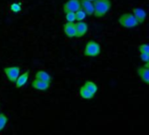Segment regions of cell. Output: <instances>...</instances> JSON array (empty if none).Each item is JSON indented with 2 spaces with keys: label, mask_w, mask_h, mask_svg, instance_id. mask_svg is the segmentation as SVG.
<instances>
[{
  "label": "cell",
  "mask_w": 149,
  "mask_h": 135,
  "mask_svg": "<svg viewBox=\"0 0 149 135\" xmlns=\"http://www.w3.org/2000/svg\"><path fill=\"white\" fill-rule=\"evenodd\" d=\"M93 15L97 18L105 17L112 8L111 0H96L93 2Z\"/></svg>",
  "instance_id": "obj_1"
},
{
  "label": "cell",
  "mask_w": 149,
  "mask_h": 135,
  "mask_svg": "<svg viewBox=\"0 0 149 135\" xmlns=\"http://www.w3.org/2000/svg\"><path fill=\"white\" fill-rule=\"evenodd\" d=\"M101 52V47L100 44L94 40H90L86 43L84 49V55L89 58H95Z\"/></svg>",
  "instance_id": "obj_2"
},
{
  "label": "cell",
  "mask_w": 149,
  "mask_h": 135,
  "mask_svg": "<svg viewBox=\"0 0 149 135\" xmlns=\"http://www.w3.org/2000/svg\"><path fill=\"white\" fill-rule=\"evenodd\" d=\"M119 24L125 28H134L139 24L138 21L132 13H124L119 17Z\"/></svg>",
  "instance_id": "obj_3"
},
{
  "label": "cell",
  "mask_w": 149,
  "mask_h": 135,
  "mask_svg": "<svg viewBox=\"0 0 149 135\" xmlns=\"http://www.w3.org/2000/svg\"><path fill=\"white\" fill-rule=\"evenodd\" d=\"M3 72L7 78V79L11 82L15 83L18 76L20 75V68L17 65L14 66H10V67H5L3 69Z\"/></svg>",
  "instance_id": "obj_4"
},
{
  "label": "cell",
  "mask_w": 149,
  "mask_h": 135,
  "mask_svg": "<svg viewBox=\"0 0 149 135\" xmlns=\"http://www.w3.org/2000/svg\"><path fill=\"white\" fill-rule=\"evenodd\" d=\"M80 9L79 0H68L63 5L64 13L66 12H76Z\"/></svg>",
  "instance_id": "obj_5"
},
{
  "label": "cell",
  "mask_w": 149,
  "mask_h": 135,
  "mask_svg": "<svg viewBox=\"0 0 149 135\" xmlns=\"http://www.w3.org/2000/svg\"><path fill=\"white\" fill-rule=\"evenodd\" d=\"M132 14L134 16V17L136 18V20L138 21L139 24H141L145 22L146 18H147V12L145 11L144 9L140 8V7H136L134 8L132 10Z\"/></svg>",
  "instance_id": "obj_6"
},
{
  "label": "cell",
  "mask_w": 149,
  "mask_h": 135,
  "mask_svg": "<svg viewBox=\"0 0 149 135\" xmlns=\"http://www.w3.org/2000/svg\"><path fill=\"white\" fill-rule=\"evenodd\" d=\"M63 31L65 35L69 38H76V27L75 23H69L66 22L63 26Z\"/></svg>",
  "instance_id": "obj_7"
},
{
  "label": "cell",
  "mask_w": 149,
  "mask_h": 135,
  "mask_svg": "<svg viewBox=\"0 0 149 135\" xmlns=\"http://www.w3.org/2000/svg\"><path fill=\"white\" fill-rule=\"evenodd\" d=\"M75 27H76V38H82L88 31V25L86 22L79 21L75 23Z\"/></svg>",
  "instance_id": "obj_8"
},
{
  "label": "cell",
  "mask_w": 149,
  "mask_h": 135,
  "mask_svg": "<svg viewBox=\"0 0 149 135\" xmlns=\"http://www.w3.org/2000/svg\"><path fill=\"white\" fill-rule=\"evenodd\" d=\"M80 2V8L86 12L87 16H93V2L89 0H79Z\"/></svg>",
  "instance_id": "obj_9"
},
{
  "label": "cell",
  "mask_w": 149,
  "mask_h": 135,
  "mask_svg": "<svg viewBox=\"0 0 149 135\" xmlns=\"http://www.w3.org/2000/svg\"><path fill=\"white\" fill-rule=\"evenodd\" d=\"M31 86H32V88H34L35 90L45 92V91H46V90L49 89L50 84H49V83H46V82H45V81H42V80L34 79L31 81Z\"/></svg>",
  "instance_id": "obj_10"
},
{
  "label": "cell",
  "mask_w": 149,
  "mask_h": 135,
  "mask_svg": "<svg viewBox=\"0 0 149 135\" xmlns=\"http://www.w3.org/2000/svg\"><path fill=\"white\" fill-rule=\"evenodd\" d=\"M137 74L140 79L144 82L146 85L149 84V68L145 66H141L137 69Z\"/></svg>",
  "instance_id": "obj_11"
},
{
  "label": "cell",
  "mask_w": 149,
  "mask_h": 135,
  "mask_svg": "<svg viewBox=\"0 0 149 135\" xmlns=\"http://www.w3.org/2000/svg\"><path fill=\"white\" fill-rule=\"evenodd\" d=\"M29 74H30V72L26 71L24 73H22L21 75H19L15 82V86L17 88H21L22 86H24L29 79Z\"/></svg>",
  "instance_id": "obj_12"
},
{
  "label": "cell",
  "mask_w": 149,
  "mask_h": 135,
  "mask_svg": "<svg viewBox=\"0 0 149 135\" xmlns=\"http://www.w3.org/2000/svg\"><path fill=\"white\" fill-rule=\"evenodd\" d=\"M35 79H39V80H42V81H45V82L49 83V84H51V82H52V77H51V75L47 72L43 71V70L38 71L36 72Z\"/></svg>",
  "instance_id": "obj_13"
},
{
  "label": "cell",
  "mask_w": 149,
  "mask_h": 135,
  "mask_svg": "<svg viewBox=\"0 0 149 135\" xmlns=\"http://www.w3.org/2000/svg\"><path fill=\"white\" fill-rule=\"evenodd\" d=\"M83 86H84L86 90H88L90 93H92L93 95H94V94L97 93V91H98V86H97V85H96L94 82L90 81V80L86 81Z\"/></svg>",
  "instance_id": "obj_14"
},
{
  "label": "cell",
  "mask_w": 149,
  "mask_h": 135,
  "mask_svg": "<svg viewBox=\"0 0 149 135\" xmlns=\"http://www.w3.org/2000/svg\"><path fill=\"white\" fill-rule=\"evenodd\" d=\"M79 95L84 100H91L94 96L92 93H90L88 90H86L84 86L80 87V89H79Z\"/></svg>",
  "instance_id": "obj_15"
},
{
  "label": "cell",
  "mask_w": 149,
  "mask_h": 135,
  "mask_svg": "<svg viewBox=\"0 0 149 135\" xmlns=\"http://www.w3.org/2000/svg\"><path fill=\"white\" fill-rule=\"evenodd\" d=\"M8 122V118L3 113H0V133L5 128Z\"/></svg>",
  "instance_id": "obj_16"
},
{
  "label": "cell",
  "mask_w": 149,
  "mask_h": 135,
  "mask_svg": "<svg viewBox=\"0 0 149 135\" xmlns=\"http://www.w3.org/2000/svg\"><path fill=\"white\" fill-rule=\"evenodd\" d=\"M75 17H76V20L79 22V21H83L85 18H86V12L80 8L79 10H77L76 12H75Z\"/></svg>",
  "instance_id": "obj_17"
},
{
  "label": "cell",
  "mask_w": 149,
  "mask_h": 135,
  "mask_svg": "<svg viewBox=\"0 0 149 135\" xmlns=\"http://www.w3.org/2000/svg\"><path fill=\"white\" fill-rule=\"evenodd\" d=\"M10 9L14 13H18L22 10V6L20 3H12L10 6Z\"/></svg>",
  "instance_id": "obj_18"
},
{
  "label": "cell",
  "mask_w": 149,
  "mask_h": 135,
  "mask_svg": "<svg viewBox=\"0 0 149 135\" xmlns=\"http://www.w3.org/2000/svg\"><path fill=\"white\" fill-rule=\"evenodd\" d=\"M65 15L66 22H69V23H74V22L76 21L75 12H66V13H65Z\"/></svg>",
  "instance_id": "obj_19"
},
{
  "label": "cell",
  "mask_w": 149,
  "mask_h": 135,
  "mask_svg": "<svg viewBox=\"0 0 149 135\" xmlns=\"http://www.w3.org/2000/svg\"><path fill=\"white\" fill-rule=\"evenodd\" d=\"M138 48H139L140 53H149V45L147 43L140 45Z\"/></svg>",
  "instance_id": "obj_20"
},
{
  "label": "cell",
  "mask_w": 149,
  "mask_h": 135,
  "mask_svg": "<svg viewBox=\"0 0 149 135\" xmlns=\"http://www.w3.org/2000/svg\"><path fill=\"white\" fill-rule=\"evenodd\" d=\"M140 58L142 62L148 63V62H149V53H141Z\"/></svg>",
  "instance_id": "obj_21"
},
{
  "label": "cell",
  "mask_w": 149,
  "mask_h": 135,
  "mask_svg": "<svg viewBox=\"0 0 149 135\" xmlns=\"http://www.w3.org/2000/svg\"><path fill=\"white\" fill-rule=\"evenodd\" d=\"M89 1H91V2H94V1H96V0H89Z\"/></svg>",
  "instance_id": "obj_22"
}]
</instances>
